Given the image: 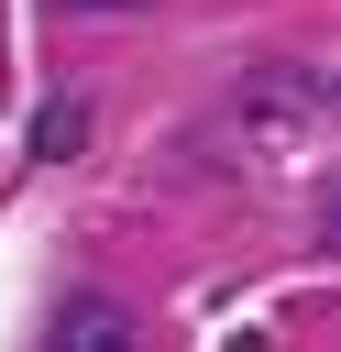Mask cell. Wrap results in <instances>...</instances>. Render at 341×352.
Here are the masks:
<instances>
[{
	"mask_svg": "<svg viewBox=\"0 0 341 352\" xmlns=\"http://www.w3.org/2000/svg\"><path fill=\"white\" fill-rule=\"evenodd\" d=\"M77 143H88V110H77V99H44V110H33V165H66Z\"/></svg>",
	"mask_w": 341,
	"mask_h": 352,
	"instance_id": "6da1fadb",
	"label": "cell"
},
{
	"mask_svg": "<svg viewBox=\"0 0 341 352\" xmlns=\"http://www.w3.org/2000/svg\"><path fill=\"white\" fill-rule=\"evenodd\" d=\"M55 341H77V352H110V341H121V308H55Z\"/></svg>",
	"mask_w": 341,
	"mask_h": 352,
	"instance_id": "7a4b0ae2",
	"label": "cell"
},
{
	"mask_svg": "<svg viewBox=\"0 0 341 352\" xmlns=\"http://www.w3.org/2000/svg\"><path fill=\"white\" fill-rule=\"evenodd\" d=\"M297 99H308L297 77H253V88H242V110H253L264 132H286V110H297Z\"/></svg>",
	"mask_w": 341,
	"mask_h": 352,
	"instance_id": "3957f363",
	"label": "cell"
},
{
	"mask_svg": "<svg viewBox=\"0 0 341 352\" xmlns=\"http://www.w3.org/2000/svg\"><path fill=\"white\" fill-rule=\"evenodd\" d=\"M319 242H330V253H341V165H330V176H319Z\"/></svg>",
	"mask_w": 341,
	"mask_h": 352,
	"instance_id": "277c9868",
	"label": "cell"
},
{
	"mask_svg": "<svg viewBox=\"0 0 341 352\" xmlns=\"http://www.w3.org/2000/svg\"><path fill=\"white\" fill-rule=\"evenodd\" d=\"M55 11H143V0H55Z\"/></svg>",
	"mask_w": 341,
	"mask_h": 352,
	"instance_id": "5b68a950",
	"label": "cell"
}]
</instances>
